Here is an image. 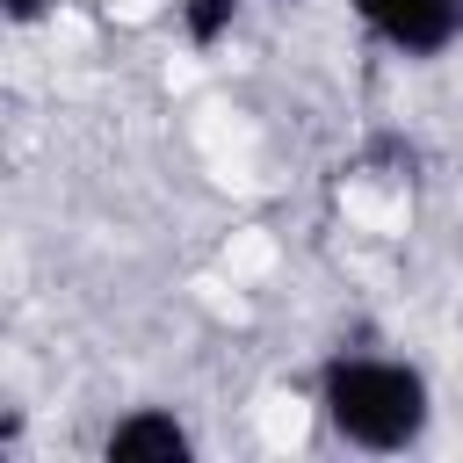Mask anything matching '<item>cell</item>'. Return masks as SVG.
Listing matches in <instances>:
<instances>
[{"mask_svg":"<svg viewBox=\"0 0 463 463\" xmlns=\"http://www.w3.org/2000/svg\"><path fill=\"white\" fill-rule=\"evenodd\" d=\"M101 456H109V463H188L195 441H188V427H181L174 412H152V405H145V412H130V420L109 427Z\"/></svg>","mask_w":463,"mask_h":463,"instance_id":"3957f363","label":"cell"},{"mask_svg":"<svg viewBox=\"0 0 463 463\" xmlns=\"http://www.w3.org/2000/svg\"><path fill=\"white\" fill-rule=\"evenodd\" d=\"M354 14L405 58H434L463 36V0H354Z\"/></svg>","mask_w":463,"mask_h":463,"instance_id":"7a4b0ae2","label":"cell"},{"mask_svg":"<svg viewBox=\"0 0 463 463\" xmlns=\"http://www.w3.org/2000/svg\"><path fill=\"white\" fill-rule=\"evenodd\" d=\"M7 7V22H43L51 14V0H0Z\"/></svg>","mask_w":463,"mask_h":463,"instance_id":"5b68a950","label":"cell"},{"mask_svg":"<svg viewBox=\"0 0 463 463\" xmlns=\"http://www.w3.org/2000/svg\"><path fill=\"white\" fill-rule=\"evenodd\" d=\"M232 14H239V0H181V29H188L195 51L224 43V36H232Z\"/></svg>","mask_w":463,"mask_h":463,"instance_id":"277c9868","label":"cell"},{"mask_svg":"<svg viewBox=\"0 0 463 463\" xmlns=\"http://www.w3.org/2000/svg\"><path fill=\"white\" fill-rule=\"evenodd\" d=\"M318 405L354 449H405L427 427V376L383 354H340L318 376Z\"/></svg>","mask_w":463,"mask_h":463,"instance_id":"6da1fadb","label":"cell"}]
</instances>
